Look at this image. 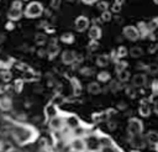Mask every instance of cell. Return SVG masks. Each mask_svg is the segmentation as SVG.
<instances>
[{
  "label": "cell",
  "mask_w": 158,
  "mask_h": 152,
  "mask_svg": "<svg viewBox=\"0 0 158 152\" xmlns=\"http://www.w3.org/2000/svg\"><path fill=\"white\" fill-rule=\"evenodd\" d=\"M143 130V125H142V121L136 119V117H132L128 121V132L131 136H135V135H141Z\"/></svg>",
  "instance_id": "cell-1"
},
{
  "label": "cell",
  "mask_w": 158,
  "mask_h": 152,
  "mask_svg": "<svg viewBox=\"0 0 158 152\" xmlns=\"http://www.w3.org/2000/svg\"><path fill=\"white\" fill-rule=\"evenodd\" d=\"M122 35L125 36V38H127L128 41H137L139 38V35H138V31L136 28V26L133 25H128V26H125L122 28Z\"/></svg>",
  "instance_id": "cell-2"
},
{
  "label": "cell",
  "mask_w": 158,
  "mask_h": 152,
  "mask_svg": "<svg viewBox=\"0 0 158 152\" xmlns=\"http://www.w3.org/2000/svg\"><path fill=\"white\" fill-rule=\"evenodd\" d=\"M74 25H75V30H77L78 32H84V31H86V30L89 28L90 21H89V19H88L86 16L80 15V16H78V17L75 19Z\"/></svg>",
  "instance_id": "cell-3"
},
{
  "label": "cell",
  "mask_w": 158,
  "mask_h": 152,
  "mask_svg": "<svg viewBox=\"0 0 158 152\" xmlns=\"http://www.w3.org/2000/svg\"><path fill=\"white\" fill-rule=\"evenodd\" d=\"M42 5L40 2H32L31 5H28L27 7V16H31V17H36V16H40L42 14Z\"/></svg>",
  "instance_id": "cell-4"
},
{
  "label": "cell",
  "mask_w": 158,
  "mask_h": 152,
  "mask_svg": "<svg viewBox=\"0 0 158 152\" xmlns=\"http://www.w3.org/2000/svg\"><path fill=\"white\" fill-rule=\"evenodd\" d=\"M147 82V78H146V74H142V73H137L132 77V87L133 88H141L146 84Z\"/></svg>",
  "instance_id": "cell-5"
},
{
  "label": "cell",
  "mask_w": 158,
  "mask_h": 152,
  "mask_svg": "<svg viewBox=\"0 0 158 152\" xmlns=\"http://www.w3.org/2000/svg\"><path fill=\"white\" fill-rule=\"evenodd\" d=\"M138 112L141 116L143 117H147L149 116L151 114V108H149V101L147 99H142L141 100V104H139V108H138Z\"/></svg>",
  "instance_id": "cell-6"
},
{
  "label": "cell",
  "mask_w": 158,
  "mask_h": 152,
  "mask_svg": "<svg viewBox=\"0 0 158 152\" xmlns=\"http://www.w3.org/2000/svg\"><path fill=\"white\" fill-rule=\"evenodd\" d=\"M101 36H102V31H101L100 26H94L93 25L89 28V38L91 41H99L101 38Z\"/></svg>",
  "instance_id": "cell-7"
},
{
  "label": "cell",
  "mask_w": 158,
  "mask_h": 152,
  "mask_svg": "<svg viewBox=\"0 0 158 152\" xmlns=\"http://www.w3.org/2000/svg\"><path fill=\"white\" fill-rule=\"evenodd\" d=\"M136 28H137V31H138L139 38H146V37L149 35V31H148V27H147V22H144V21L137 22Z\"/></svg>",
  "instance_id": "cell-8"
},
{
  "label": "cell",
  "mask_w": 158,
  "mask_h": 152,
  "mask_svg": "<svg viewBox=\"0 0 158 152\" xmlns=\"http://www.w3.org/2000/svg\"><path fill=\"white\" fill-rule=\"evenodd\" d=\"M75 52L74 51H64L62 54V61L65 64H72L75 61Z\"/></svg>",
  "instance_id": "cell-9"
},
{
  "label": "cell",
  "mask_w": 158,
  "mask_h": 152,
  "mask_svg": "<svg viewBox=\"0 0 158 152\" xmlns=\"http://www.w3.org/2000/svg\"><path fill=\"white\" fill-rule=\"evenodd\" d=\"M110 62V56L107 54H100L96 57V64L99 67H106Z\"/></svg>",
  "instance_id": "cell-10"
},
{
  "label": "cell",
  "mask_w": 158,
  "mask_h": 152,
  "mask_svg": "<svg viewBox=\"0 0 158 152\" xmlns=\"http://www.w3.org/2000/svg\"><path fill=\"white\" fill-rule=\"evenodd\" d=\"M88 91L90 94H94V95L99 94L101 91V87H100V84L98 82H91V83L88 84Z\"/></svg>",
  "instance_id": "cell-11"
},
{
  "label": "cell",
  "mask_w": 158,
  "mask_h": 152,
  "mask_svg": "<svg viewBox=\"0 0 158 152\" xmlns=\"http://www.w3.org/2000/svg\"><path fill=\"white\" fill-rule=\"evenodd\" d=\"M128 52H130V56L132 58H138V57H142V54H143V49L141 47H138V46L131 47Z\"/></svg>",
  "instance_id": "cell-12"
},
{
  "label": "cell",
  "mask_w": 158,
  "mask_h": 152,
  "mask_svg": "<svg viewBox=\"0 0 158 152\" xmlns=\"http://www.w3.org/2000/svg\"><path fill=\"white\" fill-rule=\"evenodd\" d=\"M96 78H98V80H99V82H102V83H105V82H109V80H110L111 75H110V73H109V72H106V70H102V72H99V73H98Z\"/></svg>",
  "instance_id": "cell-13"
},
{
  "label": "cell",
  "mask_w": 158,
  "mask_h": 152,
  "mask_svg": "<svg viewBox=\"0 0 158 152\" xmlns=\"http://www.w3.org/2000/svg\"><path fill=\"white\" fill-rule=\"evenodd\" d=\"M60 41L64 43H73L74 42V35L72 32H65L60 36Z\"/></svg>",
  "instance_id": "cell-14"
},
{
  "label": "cell",
  "mask_w": 158,
  "mask_h": 152,
  "mask_svg": "<svg viewBox=\"0 0 158 152\" xmlns=\"http://www.w3.org/2000/svg\"><path fill=\"white\" fill-rule=\"evenodd\" d=\"M148 101L154 105V106H153L154 112L158 115V93H152V95L149 96V100H148Z\"/></svg>",
  "instance_id": "cell-15"
},
{
  "label": "cell",
  "mask_w": 158,
  "mask_h": 152,
  "mask_svg": "<svg viewBox=\"0 0 158 152\" xmlns=\"http://www.w3.org/2000/svg\"><path fill=\"white\" fill-rule=\"evenodd\" d=\"M117 77H118V82L120 83H125V82H127L128 79H130V72L128 70H122V72H120V73H117Z\"/></svg>",
  "instance_id": "cell-16"
},
{
  "label": "cell",
  "mask_w": 158,
  "mask_h": 152,
  "mask_svg": "<svg viewBox=\"0 0 158 152\" xmlns=\"http://www.w3.org/2000/svg\"><path fill=\"white\" fill-rule=\"evenodd\" d=\"M127 53H128V51H127V48L125 47V46H120L117 49H116V58H123V57H126L127 56Z\"/></svg>",
  "instance_id": "cell-17"
},
{
  "label": "cell",
  "mask_w": 158,
  "mask_h": 152,
  "mask_svg": "<svg viewBox=\"0 0 158 152\" xmlns=\"http://www.w3.org/2000/svg\"><path fill=\"white\" fill-rule=\"evenodd\" d=\"M131 142H132V145L133 146H136V147H142L144 143H143V141H142V138H141V135H135V136H131Z\"/></svg>",
  "instance_id": "cell-18"
},
{
  "label": "cell",
  "mask_w": 158,
  "mask_h": 152,
  "mask_svg": "<svg viewBox=\"0 0 158 152\" xmlns=\"http://www.w3.org/2000/svg\"><path fill=\"white\" fill-rule=\"evenodd\" d=\"M147 140L151 143H158V133L156 131H149L147 133Z\"/></svg>",
  "instance_id": "cell-19"
},
{
  "label": "cell",
  "mask_w": 158,
  "mask_h": 152,
  "mask_svg": "<svg viewBox=\"0 0 158 152\" xmlns=\"http://www.w3.org/2000/svg\"><path fill=\"white\" fill-rule=\"evenodd\" d=\"M73 147H74V150H75V151L81 152V151H84V150H85V143H84L81 140H75V141L73 142Z\"/></svg>",
  "instance_id": "cell-20"
},
{
  "label": "cell",
  "mask_w": 158,
  "mask_h": 152,
  "mask_svg": "<svg viewBox=\"0 0 158 152\" xmlns=\"http://www.w3.org/2000/svg\"><path fill=\"white\" fill-rule=\"evenodd\" d=\"M100 20H101L102 22H109V21L112 20V14H111L109 10L102 11V12H101V16H100Z\"/></svg>",
  "instance_id": "cell-21"
},
{
  "label": "cell",
  "mask_w": 158,
  "mask_h": 152,
  "mask_svg": "<svg viewBox=\"0 0 158 152\" xmlns=\"http://www.w3.org/2000/svg\"><path fill=\"white\" fill-rule=\"evenodd\" d=\"M96 7H98V10H100L101 12H102V11H106V10H109V2L105 1V0H100V1L96 2Z\"/></svg>",
  "instance_id": "cell-22"
},
{
  "label": "cell",
  "mask_w": 158,
  "mask_h": 152,
  "mask_svg": "<svg viewBox=\"0 0 158 152\" xmlns=\"http://www.w3.org/2000/svg\"><path fill=\"white\" fill-rule=\"evenodd\" d=\"M126 67H127V62L126 61H118L116 63V65H115V70H116V73H120V72L125 70Z\"/></svg>",
  "instance_id": "cell-23"
},
{
  "label": "cell",
  "mask_w": 158,
  "mask_h": 152,
  "mask_svg": "<svg viewBox=\"0 0 158 152\" xmlns=\"http://www.w3.org/2000/svg\"><path fill=\"white\" fill-rule=\"evenodd\" d=\"M146 69H147L148 73H151V74H156V73H158V64H156V63L148 64Z\"/></svg>",
  "instance_id": "cell-24"
},
{
  "label": "cell",
  "mask_w": 158,
  "mask_h": 152,
  "mask_svg": "<svg viewBox=\"0 0 158 152\" xmlns=\"http://www.w3.org/2000/svg\"><path fill=\"white\" fill-rule=\"evenodd\" d=\"M110 89H111V91H117V90H120V89H121V83L117 82V80H112V82L110 83Z\"/></svg>",
  "instance_id": "cell-25"
},
{
  "label": "cell",
  "mask_w": 158,
  "mask_h": 152,
  "mask_svg": "<svg viewBox=\"0 0 158 152\" xmlns=\"http://www.w3.org/2000/svg\"><path fill=\"white\" fill-rule=\"evenodd\" d=\"M88 48L90 51H95L96 48H99V41H89V44H88Z\"/></svg>",
  "instance_id": "cell-26"
},
{
  "label": "cell",
  "mask_w": 158,
  "mask_h": 152,
  "mask_svg": "<svg viewBox=\"0 0 158 152\" xmlns=\"http://www.w3.org/2000/svg\"><path fill=\"white\" fill-rule=\"evenodd\" d=\"M120 11H121V6L114 2V4L111 5V10H110V12H111V14H112V12H114V14H118Z\"/></svg>",
  "instance_id": "cell-27"
},
{
  "label": "cell",
  "mask_w": 158,
  "mask_h": 152,
  "mask_svg": "<svg viewBox=\"0 0 158 152\" xmlns=\"http://www.w3.org/2000/svg\"><path fill=\"white\" fill-rule=\"evenodd\" d=\"M80 72H81L84 75H91V74L94 73V69H93V68H89V67H84Z\"/></svg>",
  "instance_id": "cell-28"
},
{
  "label": "cell",
  "mask_w": 158,
  "mask_h": 152,
  "mask_svg": "<svg viewBox=\"0 0 158 152\" xmlns=\"http://www.w3.org/2000/svg\"><path fill=\"white\" fill-rule=\"evenodd\" d=\"M158 51V44L157 43H152L149 47H148V53H151V54H153L154 52H157Z\"/></svg>",
  "instance_id": "cell-29"
},
{
  "label": "cell",
  "mask_w": 158,
  "mask_h": 152,
  "mask_svg": "<svg viewBox=\"0 0 158 152\" xmlns=\"http://www.w3.org/2000/svg\"><path fill=\"white\" fill-rule=\"evenodd\" d=\"M58 51H59V48L57 46H51L49 49H48V52L51 53V56H54L56 53H58Z\"/></svg>",
  "instance_id": "cell-30"
},
{
  "label": "cell",
  "mask_w": 158,
  "mask_h": 152,
  "mask_svg": "<svg viewBox=\"0 0 158 152\" xmlns=\"http://www.w3.org/2000/svg\"><path fill=\"white\" fill-rule=\"evenodd\" d=\"M126 93H127V95H130L131 98H135V90H133V87H127L126 88Z\"/></svg>",
  "instance_id": "cell-31"
},
{
  "label": "cell",
  "mask_w": 158,
  "mask_h": 152,
  "mask_svg": "<svg viewBox=\"0 0 158 152\" xmlns=\"http://www.w3.org/2000/svg\"><path fill=\"white\" fill-rule=\"evenodd\" d=\"M101 143H102L105 147H110V146H111V141H110L109 138H106V137H102V138H101Z\"/></svg>",
  "instance_id": "cell-32"
},
{
  "label": "cell",
  "mask_w": 158,
  "mask_h": 152,
  "mask_svg": "<svg viewBox=\"0 0 158 152\" xmlns=\"http://www.w3.org/2000/svg\"><path fill=\"white\" fill-rule=\"evenodd\" d=\"M51 5H52V7L58 9L59 5H60V0H52V1H51Z\"/></svg>",
  "instance_id": "cell-33"
},
{
  "label": "cell",
  "mask_w": 158,
  "mask_h": 152,
  "mask_svg": "<svg viewBox=\"0 0 158 152\" xmlns=\"http://www.w3.org/2000/svg\"><path fill=\"white\" fill-rule=\"evenodd\" d=\"M152 90L153 93H158V80H154L152 84Z\"/></svg>",
  "instance_id": "cell-34"
},
{
  "label": "cell",
  "mask_w": 158,
  "mask_h": 152,
  "mask_svg": "<svg viewBox=\"0 0 158 152\" xmlns=\"http://www.w3.org/2000/svg\"><path fill=\"white\" fill-rule=\"evenodd\" d=\"M52 125H53V127H59L60 126V120L59 119H54L52 121Z\"/></svg>",
  "instance_id": "cell-35"
},
{
  "label": "cell",
  "mask_w": 158,
  "mask_h": 152,
  "mask_svg": "<svg viewBox=\"0 0 158 152\" xmlns=\"http://www.w3.org/2000/svg\"><path fill=\"white\" fill-rule=\"evenodd\" d=\"M107 126H109L110 130H115V127H116V122H115V121H109V122H107Z\"/></svg>",
  "instance_id": "cell-36"
},
{
  "label": "cell",
  "mask_w": 158,
  "mask_h": 152,
  "mask_svg": "<svg viewBox=\"0 0 158 152\" xmlns=\"http://www.w3.org/2000/svg\"><path fill=\"white\" fill-rule=\"evenodd\" d=\"M84 4H86V5H91V4H94L95 1L94 0H81Z\"/></svg>",
  "instance_id": "cell-37"
},
{
  "label": "cell",
  "mask_w": 158,
  "mask_h": 152,
  "mask_svg": "<svg viewBox=\"0 0 158 152\" xmlns=\"http://www.w3.org/2000/svg\"><path fill=\"white\" fill-rule=\"evenodd\" d=\"M102 152H115L112 148H110V147H104L102 148Z\"/></svg>",
  "instance_id": "cell-38"
},
{
  "label": "cell",
  "mask_w": 158,
  "mask_h": 152,
  "mask_svg": "<svg viewBox=\"0 0 158 152\" xmlns=\"http://www.w3.org/2000/svg\"><path fill=\"white\" fill-rule=\"evenodd\" d=\"M123 2H125V0H115V4H117V5H120V6H122Z\"/></svg>",
  "instance_id": "cell-39"
},
{
  "label": "cell",
  "mask_w": 158,
  "mask_h": 152,
  "mask_svg": "<svg viewBox=\"0 0 158 152\" xmlns=\"http://www.w3.org/2000/svg\"><path fill=\"white\" fill-rule=\"evenodd\" d=\"M115 20H116V22H117V23H118V22H120V23H122V22H123V20H122V19H118V16H116V17H115Z\"/></svg>",
  "instance_id": "cell-40"
},
{
  "label": "cell",
  "mask_w": 158,
  "mask_h": 152,
  "mask_svg": "<svg viewBox=\"0 0 158 152\" xmlns=\"http://www.w3.org/2000/svg\"><path fill=\"white\" fill-rule=\"evenodd\" d=\"M152 21H153V22H154V23H156V26H157V27H158V16H157V17H154V19H153V20H152Z\"/></svg>",
  "instance_id": "cell-41"
},
{
  "label": "cell",
  "mask_w": 158,
  "mask_h": 152,
  "mask_svg": "<svg viewBox=\"0 0 158 152\" xmlns=\"http://www.w3.org/2000/svg\"><path fill=\"white\" fill-rule=\"evenodd\" d=\"M120 109H125V104H123L122 101L120 103Z\"/></svg>",
  "instance_id": "cell-42"
},
{
  "label": "cell",
  "mask_w": 158,
  "mask_h": 152,
  "mask_svg": "<svg viewBox=\"0 0 158 152\" xmlns=\"http://www.w3.org/2000/svg\"><path fill=\"white\" fill-rule=\"evenodd\" d=\"M153 2H154L156 5H158V0H153Z\"/></svg>",
  "instance_id": "cell-43"
},
{
  "label": "cell",
  "mask_w": 158,
  "mask_h": 152,
  "mask_svg": "<svg viewBox=\"0 0 158 152\" xmlns=\"http://www.w3.org/2000/svg\"><path fill=\"white\" fill-rule=\"evenodd\" d=\"M67 1H74V0H67Z\"/></svg>",
  "instance_id": "cell-44"
},
{
  "label": "cell",
  "mask_w": 158,
  "mask_h": 152,
  "mask_svg": "<svg viewBox=\"0 0 158 152\" xmlns=\"http://www.w3.org/2000/svg\"><path fill=\"white\" fill-rule=\"evenodd\" d=\"M94 1H95V2H96V1H100V0H94Z\"/></svg>",
  "instance_id": "cell-45"
},
{
  "label": "cell",
  "mask_w": 158,
  "mask_h": 152,
  "mask_svg": "<svg viewBox=\"0 0 158 152\" xmlns=\"http://www.w3.org/2000/svg\"><path fill=\"white\" fill-rule=\"evenodd\" d=\"M157 40H158V37H157Z\"/></svg>",
  "instance_id": "cell-46"
}]
</instances>
